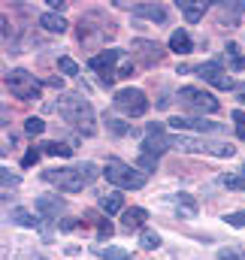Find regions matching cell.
<instances>
[{"label":"cell","instance_id":"31","mask_svg":"<svg viewBox=\"0 0 245 260\" xmlns=\"http://www.w3.org/2000/svg\"><path fill=\"white\" fill-rule=\"evenodd\" d=\"M100 257H103V260H133L127 251H121V248H103V251H100Z\"/></svg>","mask_w":245,"mask_h":260},{"label":"cell","instance_id":"13","mask_svg":"<svg viewBox=\"0 0 245 260\" xmlns=\"http://www.w3.org/2000/svg\"><path fill=\"white\" fill-rule=\"evenodd\" d=\"M130 12H133L136 18H148V21H155V24H164V21L170 18V9L161 6V3H136Z\"/></svg>","mask_w":245,"mask_h":260},{"label":"cell","instance_id":"12","mask_svg":"<svg viewBox=\"0 0 245 260\" xmlns=\"http://www.w3.org/2000/svg\"><path fill=\"white\" fill-rule=\"evenodd\" d=\"M124 58V49H106V52H100V55H94L91 61H88V67L100 76V73H115L112 67L118 64Z\"/></svg>","mask_w":245,"mask_h":260},{"label":"cell","instance_id":"7","mask_svg":"<svg viewBox=\"0 0 245 260\" xmlns=\"http://www.w3.org/2000/svg\"><path fill=\"white\" fill-rule=\"evenodd\" d=\"M112 103H115V109H118L121 115H127V118H139V115L148 112V97H145V91H139V88H121Z\"/></svg>","mask_w":245,"mask_h":260},{"label":"cell","instance_id":"40","mask_svg":"<svg viewBox=\"0 0 245 260\" xmlns=\"http://www.w3.org/2000/svg\"><path fill=\"white\" fill-rule=\"evenodd\" d=\"M49 6H52V12H58V15L67 9V3H64V0H49Z\"/></svg>","mask_w":245,"mask_h":260},{"label":"cell","instance_id":"23","mask_svg":"<svg viewBox=\"0 0 245 260\" xmlns=\"http://www.w3.org/2000/svg\"><path fill=\"white\" fill-rule=\"evenodd\" d=\"M176 209H179V215H185V218H194L197 215V200L191 194H176Z\"/></svg>","mask_w":245,"mask_h":260},{"label":"cell","instance_id":"36","mask_svg":"<svg viewBox=\"0 0 245 260\" xmlns=\"http://www.w3.org/2000/svg\"><path fill=\"white\" fill-rule=\"evenodd\" d=\"M0 179H3V188H18V176H12L9 170H0Z\"/></svg>","mask_w":245,"mask_h":260},{"label":"cell","instance_id":"25","mask_svg":"<svg viewBox=\"0 0 245 260\" xmlns=\"http://www.w3.org/2000/svg\"><path fill=\"white\" fill-rule=\"evenodd\" d=\"M139 248H145V251L161 248V236H158L155 230H142V233H139Z\"/></svg>","mask_w":245,"mask_h":260},{"label":"cell","instance_id":"16","mask_svg":"<svg viewBox=\"0 0 245 260\" xmlns=\"http://www.w3.org/2000/svg\"><path fill=\"white\" fill-rule=\"evenodd\" d=\"M245 12V3L239 0V3H221V9H218V21L221 24H227V27H236L239 24V15Z\"/></svg>","mask_w":245,"mask_h":260},{"label":"cell","instance_id":"37","mask_svg":"<svg viewBox=\"0 0 245 260\" xmlns=\"http://www.w3.org/2000/svg\"><path fill=\"white\" fill-rule=\"evenodd\" d=\"M115 79H118L115 73H100V76H97V82H100V88H112V85H115Z\"/></svg>","mask_w":245,"mask_h":260},{"label":"cell","instance_id":"22","mask_svg":"<svg viewBox=\"0 0 245 260\" xmlns=\"http://www.w3.org/2000/svg\"><path fill=\"white\" fill-rule=\"evenodd\" d=\"M40 148H43V154H49V157H70V154H73V148H70L67 142H58V139H49V142H43Z\"/></svg>","mask_w":245,"mask_h":260},{"label":"cell","instance_id":"24","mask_svg":"<svg viewBox=\"0 0 245 260\" xmlns=\"http://www.w3.org/2000/svg\"><path fill=\"white\" fill-rule=\"evenodd\" d=\"M9 221H15L18 227H37V224H40L27 209H12V212H9Z\"/></svg>","mask_w":245,"mask_h":260},{"label":"cell","instance_id":"29","mask_svg":"<svg viewBox=\"0 0 245 260\" xmlns=\"http://www.w3.org/2000/svg\"><path fill=\"white\" fill-rule=\"evenodd\" d=\"M40 154H43V148H40V145L27 148V151H24V157H21V167H37V164H40Z\"/></svg>","mask_w":245,"mask_h":260},{"label":"cell","instance_id":"18","mask_svg":"<svg viewBox=\"0 0 245 260\" xmlns=\"http://www.w3.org/2000/svg\"><path fill=\"white\" fill-rule=\"evenodd\" d=\"M179 9H182L185 21H191V24L203 21V15H206V3H194V0H182V3H179Z\"/></svg>","mask_w":245,"mask_h":260},{"label":"cell","instance_id":"8","mask_svg":"<svg viewBox=\"0 0 245 260\" xmlns=\"http://www.w3.org/2000/svg\"><path fill=\"white\" fill-rule=\"evenodd\" d=\"M167 124L176 130V133H179V130H194V133H221V127H224V124H218V121L194 118V115H173Z\"/></svg>","mask_w":245,"mask_h":260},{"label":"cell","instance_id":"20","mask_svg":"<svg viewBox=\"0 0 245 260\" xmlns=\"http://www.w3.org/2000/svg\"><path fill=\"white\" fill-rule=\"evenodd\" d=\"M40 27H46L49 34H64L67 30V21H64L58 12H43L40 15Z\"/></svg>","mask_w":245,"mask_h":260},{"label":"cell","instance_id":"21","mask_svg":"<svg viewBox=\"0 0 245 260\" xmlns=\"http://www.w3.org/2000/svg\"><path fill=\"white\" fill-rule=\"evenodd\" d=\"M170 49H173V52H182V55H188V52L194 49V43H191V37H188L185 27L173 30V37H170Z\"/></svg>","mask_w":245,"mask_h":260},{"label":"cell","instance_id":"3","mask_svg":"<svg viewBox=\"0 0 245 260\" xmlns=\"http://www.w3.org/2000/svg\"><path fill=\"white\" fill-rule=\"evenodd\" d=\"M170 148L185 151V154H212V157H233L236 145L233 142H215V139H200V136H188V133H167Z\"/></svg>","mask_w":245,"mask_h":260},{"label":"cell","instance_id":"34","mask_svg":"<svg viewBox=\"0 0 245 260\" xmlns=\"http://www.w3.org/2000/svg\"><path fill=\"white\" fill-rule=\"evenodd\" d=\"M106 127H109V133H115V136H124V133L130 130L124 121H118V118H106Z\"/></svg>","mask_w":245,"mask_h":260},{"label":"cell","instance_id":"2","mask_svg":"<svg viewBox=\"0 0 245 260\" xmlns=\"http://www.w3.org/2000/svg\"><path fill=\"white\" fill-rule=\"evenodd\" d=\"M58 112H61L64 121L73 124L82 136H94V133H97L94 109H91V103H88L82 94H64L61 100H58Z\"/></svg>","mask_w":245,"mask_h":260},{"label":"cell","instance_id":"32","mask_svg":"<svg viewBox=\"0 0 245 260\" xmlns=\"http://www.w3.org/2000/svg\"><path fill=\"white\" fill-rule=\"evenodd\" d=\"M218 260H245V254L239 251V248L227 245V248H221V251H218Z\"/></svg>","mask_w":245,"mask_h":260},{"label":"cell","instance_id":"10","mask_svg":"<svg viewBox=\"0 0 245 260\" xmlns=\"http://www.w3.org/2000/svg\"><path fill=\"white\" fill-rule=\"evenodd\" d=\"M130 52L136 55V61L142 67H155L164 61V46H158V43H151V40H133L130 43Z\"/></svg>","mask_w":245,"mask_h":260},{"label":"cell","instance_id":"43","mask_svg":"<svg viewBox=\"0 0 245 260\" xmlns=\"http://www.w3.org/2000/svg\"><path fill=\"white\" fill-rule=\"evenodd\" d=\"M43 260H46V257H43Z\"/></svg>","mask_w":245,"mask_h":260},{"label":"cell","instance_id":"15","mask_svg":"<svg viewBox=\"0 0 245 260\" xmlns=\"http://www.w3.org/2000/svg\"><path fill=\"white\" fill-rule=\"evenodd\" d=\"M145 221H148V212L139 209V206H130V209H124L121 212V224H124L127 233H130V230H142Z\"/></svg>","mask_w":245,"mask_h":260},{"label":"cell","instance_id":"1","mask_svg":"<svg viewBox=\"0 0 245 260\" xmlns=\"http://www.w3.org/2000/svg\"><path fill=\"white\" fill-rule=\"evenodd\" d=\"M97 167L91 160H82V164H73V167H64V170H46V182L58 185V191L64 194H79L82 188H88L94 179H97Z\"/></svg>","mask_w":245,"mask_h":260},{"label":"cell","instance_id":"11","mask_svg":"<svg viewBox=\"0 0 245 260\" xmlns=\"http://www.w3.org/2000/svg\"><path fill=\"white\" fill-rule=\"evenodd\" d=\"M170 148V142H167V133H164V124H151L148 127V136L142 139V145H139V154H145V157H161L164 151Z\"/></svg>","mask_w":245,"mask_h":260},{"label":"cell","instance_id":"4","mask_svg":"<svg viewBox=\"0 0 245 260\" xmlns=\"http://www.w3.org/2000/svg\"><path fill=\"white\" fill-rule=\"evenodd\" d=\"M103 176H106V182H112L118 191H139V188L148 182V173H142L139 167L121 164V160H106Z\"/></svg>","mask_w":245,"mask_h":260},{"label":"cell","instance_id":"33","mask_svg":"<svg viewBox=\"0 0 245 260\" xmlns=\"http://www.w3.org/2000/svg\"><path fill=\"white\" fill-rule=\"evenodd\" d=\"M230 118H233V124H236V136L245 139V112H242V109H233V115H230Z\"/></svg>","mask_w":245,"mask_h":260},{"label":"cell","instance_id":"6","mask_svg":"<svg viewBox=\"0 0 245 260\" xmlns=\"http://www.w3.org/2000/svg\"><path fill=\"white\" fill-rule=\"evenodd\" d=\"M3 85H6V91L12 94V97H18V100H40V94H43V85H40V79H34V73H27V70H9L6 73V79H3Z\"/></svg>","mask_w":245,"mask_h":260},{"label":"cell","instance_id":"27","mask_svg":"<svg viewBox=\"0 0 245 260\" xmlns=\"http://www.w3.org/2000/svg\"><path fill=\"white\" fill-rule=\"evenodd\" d=\"M224 52H227V58H230V67H233V70H245V58H239V46H236V43H227Z\"/></svg>","mask_w":245,"mask_h":260},{"label":"cell","instance_id":"9","mask_svg":"<svg viewBox=\"0 0 245 260\" xmlns=\"http://www.w3.org/2000/svg\"><path fill=\"white\" fill-rule=\"evenodd\" d=\"M197 76H203V82H209L212 88L218 91H230L233 88V79L227 76V70L218 64V61H206V64L197 67Z\"/></svg>","mask_w":245,"mask_h":260},{"label":"cell","instance_id":"17","mask_svg":"<svg viewBox=\"0 0 245 260\" xmlns=\"http://www.w3.org/2000/svg\"><path fill=\"white\" fill-rule=\"evenodd\" d=\"M85 224H97V239H100V242L112 239V233H115V227H112L106 218H97V212H85Z\"/></svg>","mask_w":245,"mask_h":260},{"label":"cell","instance_id":"19","mask_svg":"<svg viewBox=\"0 0 245 260\" xmlns=\"http://www.w3.org/2000/svg\"><path fill=\"white\" fill-rule=\"evenodd\" d=\"M100 209H103L106 215H118V212H124L121 191H109V194H103V197H100Z\"/></svg>","mask_w":245,"mask_h":260},{"label":"cell","instance_id":"42","mask_svg":"<svg viewBox=\"0 0 245 260\" xmlns=\"http://www.w3.org/2000/svg\"><path fill=\"white\" fill-rule=\"evenodd\" d=\"M236 94H239V100L245 103V85H236Z\"/></svg>","mask_w":245,"mask_h":260},{"label":"cell","instance_id":"41","mask_svg":"<svg viewBox=\"0 0 245 260\" xmlns=\"http://www.w3.org/2000/svg\"><path fill=\"white\" fill-rule=\"evenodd\" d=\"M49 85H52V88H61L64 79H61V76H55V79H49Z\"/></svg>","mask_w":245,"mask_h":260},{"label":"cell","instance_id":"28","mask_svg":"<svg viewBox=\"0 0 245 260\" xmlns=\"http://www.w3.org/2000/svg\"><path fill=\"white\" fill-rule=\"evenodd\" d=\"M58 70H61L64 76H79V64H76L73 58H67V55L58 58Z\"/></svg>","mask_w":245,"mask_h":260},{"label":"cell","instance_id":"38","mask_svg":"<svg viewBox=\"0 0 245 260\" xmlns=\"http://www.w3.org/2000/svg\"><path fill=\"white\" fill-rule=\"evenodd\" d=\"M115 76H118V79H130V76H133V64H121L115 70Z\"/></svg>","mask_w":245,"mask_h":260},{"label":"cell","instance_id":"30","mask_svg":"<svg viewBox=\"0 0 245 260\" xmlns=\"http://www.w3.org/2000/svg\"><path fill=\"white\" fill-rule=\"evenodd\" d=\"M43 130H46V121H43V118H27V121H24V133H27V136H40Z\"/></svg>","mask_w":245,"mask_h":260},{"label":"cell","instance_id":"5","mask_svg":"<svg viewBox=\"0 0 245 260\" xmlns=\"http://www.w3.org/2000/svg\"><path fill=\"white\" fill-rule=\"evenodd\" d=\"M179 103H182L194 118H203V115H212V112L221 109V103L215 100V94H209L203 88H194V85L179 88Z\"/></svg>","mask_w":245,"mask_h":260},{"label":"cell","instance_id":"35","mask_svg":"<svg viewBox=\"0 0 245 260\" xmlns=\"http://www.w3.org/2000/svg\"><path fill=\"white\" fill-rule=\"evenodd\" d=\"M224 221H227L230 227H245V212H230Z\"/></svg>","mask_w":245,"mask_h":260},{"label":"cell","instance_id":"14","mask_svg":"<svg viewBox=\"0 0 245 260\" xmlns=\"http://www.w3.org/2000/svg\"><path fill=\"white\" fill-rule=\"evenodd\" d=\"M34 209L40 212V221H55L64 212V200H58V197H37Z\"/></svg>","mask_w":245,"mask_h":260},{"label":"cell","instance_id":"26","mask_svg":"<svg viewBox=\"0 0 245 260\" xmlns=\"http://www.w3.org/2000/svg\"><path fill=\"white\" fill-rule=\"evenodd\" d=\"M221 185L230 188V191H245V173H227V176H221Z\"/></svg>","mask_w":245,"mask_h":260},{"label":"cell","instance_id":"39","mask_svg":"<svg viewBox=\"0 0 245 260\" xmlns=\"http://www.w3.org/2000/svg\"><path fill=\"white\" fill-rule=\"evenodd\" d=\"M76 227H79V224H76V218H64V221H61L64 233H70V230H76Z\"/></svg>","mask_w":245,"mask_h":260}]
</instances>
